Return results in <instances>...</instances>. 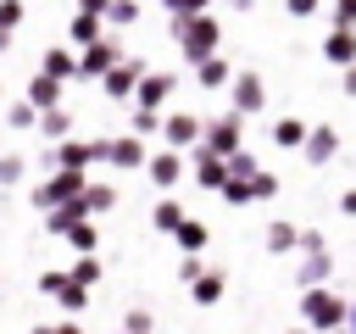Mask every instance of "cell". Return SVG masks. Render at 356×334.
<instances>
[{
  "label": "cell",
  "instance_id": "4dcf8cb0",
  "mask_svg": "<svg viewBox=\"0 0 356 334\" xmlns=\"http://www.w3.org/2000/svg\"><path fill=\"white\" fill-rule=\"evenodd\" d=\"M139 17H145L139 0H111V6H106V22H111V28H128V22H139Z\"/></svg>",
  "mask_w": 356,
  "mask_h": 334
},
{
  "label": "cell",
  "instance_id": "1f68e13d",
  "mask_svg": "<svg viewBox=\"0 0 356 334\" xmlns=\"http://www.w3.org/2000/svg\"><path fill=\"white\" fill-rule=\"evenodd\" d=\"M67 273H72V284L95 289V284H100V256H72V267H67Z\"/></svg>",
  "mask_w": 356,
  "mask_h": 334
},
{
  "label": "cell",
  "instance_id": "f6af8a7d",
  "mask_svg": "<svg viewBox=\"0 0 356 334\" xmlns=\"http://www.w3.org/2000/svg\"><path fill=\"white\" fill-rule=\"evenodd\" d=\"M56 334H89V328H83V323H72V317H67V323H56Z\"/></svg>",
  "mask_w": 356,
  "mask_h": 334
},
{
  "label": "cell",
  "instance_id": "f907efd6",
  "mask_svg": "<svg viewBox=\"0 0 356 334\" xmlns=\"http://www.w3.org/2000/svg\"><path fill=\"white\" fill-rule=\"evenodd\" d=\"M284 334H312V328H300V323H295V328H284Z\"/></svg>",
  "mask_w": 356,
  "mask_h": 334
},
{
  "label": "cell",
  "instance_id": "d4e9b609",
  "mask_svg": "<svg viewBox=\"0 0 356 334\" xmlns=\"http://www.w3.org/2000/svg\"><path fill=\"white\" fill-rule=\"evenodd\" d=\"M222 289H228V273H222V267H206V278L189 289V301H195V306H217Z\"/></svg>",
  "mask_w": 356,
  "mask_h": 334
},
{
  "label": "cell",
  "instance_id": "2e32d148",
  "mask_svg": "<svg viewBox=\"0 0 356 334\" xmlns=\"http://www.w3.org/2000/svg\"><path fill=\"white\" fill-rule=\"evenodd\" d=\"M39 72H44V78H56V84L78 78V50H72V45H50V50H44V61H39Z\"/></svg>",
  "mask_w": 356,
  "mask_h": 334
},
{
  "label": "cell",
  "instance_id": "b9f144b4",
  "mask_svg": "<svg viewBox=\"0 0 356 334\" xmlns=\"http://www.w3.org/2000/svg\"><path fill=\"white\" fill-rule=\"evenodd\" d=\"M22 17H28V6H17V0H6V6H0V28H6V33H11Z\"/></svg>",
  "mask_w": 356,
  "mask_h": 334
},
{
  "label": "cell",
  "instance_id": "7dc6e473",
  "mask_svg": "<svg viewBox=\"0 0 356 334\" xmlns=\"http://www.w3.org/2000/svg\"><path fill=\"white\" fill-rule=\"evenodd\" d=\"M28 334H56V323H33V328H28Z\"/></svg>",
  "mask_w": 356,
  "mask_h": 334
},
{
  "label": "cell",
  "instance_id": "bcb514c9",
  "mask_svg": "<svg viewBox=\"0 0 356 334\" xmlns=\"http://www.w3.org/2000/svg\"><path fill=\"white\" fill-rule=\"evenodd\" d=\"M339 89H345V95H350V100H356V67H350V72H345V78H339Z\"/></svg>",
  "mask_w": 356,
  "mask_h": 334
},
{
  "label": "cell",
  "instance_id": "44dd1931",
  "mask_svg": "<svg viewBox=\"0 0 356 334\" xmlns=\"http://www.w3.org/2000/svg\"><path fill=\"white\" fill-rule=\"evenodd\" d=\"M184 223H189V212L178 206V195H161V200L150 206V228H156V234H178Z\"/></svg>",
  "mask_w": 356,
  "mask_h": 334
},
{
  "label": "cell",
  "instance_id": "f1b7e54d",
  "mask_svg": "<svg viewBox=\"0 0 356 334\" xmlns=\"http://www.w3.org/2000/svg\"><path fill=\"white\" fill-rule=\"evenodd\" d=\"M0 122H6V128H17V134H22V128H39V111H33V106H28V100H11V106H6V111H0Z\"/></svg>",
  "mask_w": 356,
  "mask_h": 334
},
{
  "label": "cell",
  "instance_id": "52a82bcc",
  "mask_svg": "<svg viewBox=\"0 0 356 334\" xmlns=\"http://www.w3.org/2000/svg\"><path fill=\"white\" fill-rule=\"evenodd\" d=\"M122 61H128V56H122V39H117V33H106L95 50H83V56H78V78H83V84H89V78H100V84H106Z\"/></svg>",
  "mask_w": 356,
  "mask_h": 334
},
{
  "label": "cell",
  "instance_id": "cb8c5ba5",
  "mask_svg": "<svg viewBox=\"0 0 356 334\" xmlns=\"http://www.w3.org/2000/svg\"><path fill=\"white\" fill-rule=\"evenodd\" d=\"M78 223H89V206H83V200H72V206H61V212H50V217H44V228H50L56 239H67Z\"/></svg>",
  "mask_w": 356,
  "mask_h": 334
},
{
  "label": "cell",
  "instance_id": "ffe728a7",
  "mask_svg": "<svg viewBox=\"0 0 356 334\" xmlns=\"http://www.w3.org/2000/svg\"><path fill=\"white\" fill-rule=\"evenodd\" d=\"M306 139H312V122L306 117H278L273 122V145L278 150H306Z\"/></svg>",
  "mask_w": 356,
  "mask_h": 334
},
{
  "label": "cell",
  "instance_id": "ac0fdd59",
  "mask_svg": "<svg viewBox=\"0 0 356 334\" xmlns=\"http://www.w3.org/2000/svg\"><path fill=\"white\" fill-rule=\"evenodd\" d=\"M189 167H195V184H200V189H217V195L228 189V161H217V156L195 150V156H189Z\"/></svg>",
  "mask_w": 356,
  "mask_h": 334
},
{
  "label": "cell",
  "instance_id": "484cf974",
  "mask_svg": "<svg viewBox=\"0 0 356 334\" xmlns=\"http://www.w3.org/2000/svg\"><path fill=\"white\" fill-rule=\"evenodd\" d=\"M172 239H178V250H184V256H200V250H206V239H211V228H206L200 217H189V223L172 234Z\"/></svg>",
  "mask_w": 356,
  "mask_h": 334
},
{
  "label": "cell",
  "instance_id": "8992f818",
  "mask_svg": "<svg viewBox=\"0 0 356 334\" xmlns=\"http://www.w3.org/2000/svg\"><path fill=\"white\" fill-rule=\"evenodd\" d=\"M161 139H167V150L195 156V150H200V139H206V117H200V111H167Z\"/></svg>",
  "mask_w": 356,
  "mask_h": 334
},
{
  "label": "cell",
  "instance_id": "9c48e42d",
  "mask_svg": "<svg viewBox=\"0 0 356 334\" xmlns=\"http://www.w3.org/2000/svg\"><path fill=\"white\" fill-rule=\"evenodd\" d=\"M145 78H150V61H145V56H128V61H122V67H117L100 89H106V100H134Z\"/></svg>",
  "mask_w": 356,
  "mask_h": 334
},
{
  "label": "cell",
  "instance_id": "5b68a950",
  "mask_svg": "<svg viewBox=\"0 0 356 334\" xmlns=\"http://www.w3.org/2000/svg\"><path fill=\"white\" fill-rule=\"evenodd\" d=\"M106 33H111V28H106V6H100V0H83V6L72 11V22H67V45H72L78 56L95 50Z\"/></svg>",
  "mask_w": 356,
  "mask_h": 334
},
{
  "label": "cell",
  "instance_id": "3957f363",
  "mask_svg": "<svg viewBox=\"0 0 356 334\" xmlns=\"http://www.w3.org/2000/svg\"><path fill=\"white\" fill-rule=\"evenodd\" d=\"M89 184H95V178H83V173H44V178L33 184V195H28V200L50 217V212H61V206L83 200V195H89Z\"/></svg>",
  "mask_w": 356,
  "mask_h": 334
},
{
  "label": "cell",
  "instance_id": "e575fe53",
  "mask_svg": "<svg viewBox=\"0 0 356 334\" xmlns=\"http://www.w3.org/2000/svg\"><path fill=\"white\" fill-rule=\"evenodd\" d=\"M122 334H156L150 306H128V312H122Z\"/></svg>",
  "mask_w": 356,
  "mask_h": 334
},
{
  "label": "cell",
  "instance_id": "83f0119b",
  "mask_svg": "<svg viewBox=\"0 0 356 334\" xmlns=\"http://www.w3.org/2000/svg\"><path fill=\"white\" fill-rule=\"evenodd\" d=\"M28 178V156H17V150H0V189H17Z\"/></svg>",
  "mask_w": 356,
  "mask_h": 334
},
{
  "label": "cell",
  "instance_id": "c3c4849f",
  "mask_svg": "<svg viewBox=\"0 0 356 334\" xmlns=\"http://www.w3.org/2000/svg\"><path fill=\"white\" fill-rule=\"evenodd\" d=\"M345 334H356V301H350V317H345Z\"/></svg>",
  "mask_w": 356,
  "mask_h": 334
},
{
  "label": "cell",
  "instance_id": "6da1fadb",
  "mask_svg": "<svg viewBox=\"0 0 356 334\" xmlns=\"http://www.w3.org/2000/svg\"><path fill=\"white\" fill-rule=\"evenodd\" d=\"M345 317H350L345 295H334V289H306L300 295V328H312V334H345Z\"/></svg>",
  "mask_w": 356,
  "mask_h": 334
},
{
  "label": "cell",
  "instance_id": "5bb4252c",
  "mask_svg": "<svg viewBox=\"0 0 356 334\" xmlns=\"http://www.w3.org/2000/svg\"><path fill=\"white\" fill-rule=\"evenodd\" d=\"M150 156L156 150H145V139H134V134H117L111 139V167L117 173H139V167H150Z\"/></svg>",
  "mask_w": 356,
  "mask_h": 334
},
{
  "label": "cell",
  "instance_id": "9a60e30c",
  "mask_svg": "<svg viewBox=\"0 0 356 334\" xmlns=\"http://www.w3.org/2000/svg\"><path fill=\"white\" fill-rule=\"evenodd\" d=\"M323 61H328V67H339V72H350V67H356V33L328 28V39H323Z\"/></svg>",
  "mask_w": 356,
  "mask_h": 334
},
{
  "label": "cell",
  "instance_id": "4316f807",
  "mask_svg": "<svg viewBox=\"0 0 356 334\" xmlns=\"http://www.w3.org/2000/svg\"><path fill=\"white\" fill-rule=\"evenodd\" d=\"M83 206H89V217L111 212V206H117V184H111V178H95V184H89V195H83Z\"/></svg>",
  "mask_w": 356,
  "mask_h": 334
},
{
  "label": "cell",
  "instance_id": "e0dca14e",
  "mask_svg": "<svg viewBox=\"0 0 356 334\" xmlns=\"http://www.w3.org/2000/svg\"><path fill=\"white\" fill-rule=\"evenodd\" d=\"M22 100H28V106H33L39 117H44V111H61V84H56V78H44V72H33V78H28V95H22Z\"/></svg>",
  "mask_w": 356,
  "mask_h": 334
},
{
  "label": "cell",
  "instance_id": "816d5d0a",
  "mask_svg": "<svg viewBox=\"0 0 356 334\" xmlns=\"http://www.w3.org/2000/svg\"><path fill=\"white\" fill-rule=\"evenodd\" d=\"M0 106H6V84H0Z\"/></svg>",
  "mask_w": 356,
  "mask_h": 334
},
{
  "label": "cell",
  "instance_id": "4fadbf2b",
  "mask_svg": "<svg viewBox=\"0 0 356 334\" xmlns=\"http://www.w3.org/2000/svg\"><path fill=\"white\" fill-rule=\"evenodd\" d=\"M328 278H334V256H328V250H306V256L295 262L300 295H306V289H328Z\"/></svg>",
  "mask_w": 356,
  "mask_h": 334
},
{
  "label": "cell",
  "instance_id": "603a6c76",
  "mask_svg": "<svg viewBox=\"0 0 356 334\" xmlns=\"http://www.w3.org/2000/svg\"><path fill=\"white\" fill-rule=\"evenodd\" d=\"M234 78H239V72L228 67V56H211L206 67H195V84H200V89H211V95H217V89H228Z\"/></svg>",
  "mask_w": 356,
  "mask_h": 334
},
{
  "label": "cell",
  "instance_id": "8d00e7d4",
  "mask_svg": "<svg viewBox=\"0 0 356 334\" xmlns=\"http://www.w3.org/2000/svg\"><path fill=\"white\" fill-rule=\"evenodd\" d=\"M72 284V273H61V267H50V273H39V295H50V301H61V289Z\"/></svg>",
  "mask_w": 356,
  "mask_h": 334
},
{
  "label": "cell",
  "instance_id": "d590c367",
  "mask_svg": "<svg viewBox=\"0 0 356 334\" xmlns=\"http://www.w3.org/2000/svg\"><path fill=\"white\" fill-rule=\"evenodd\" d=\"M222 200H228V206H250V200H256V178H228Z\"/></svg>",
  "mask_w": 356,
  "mask_h": 334
},
{
  "label": "cell",
  "instance_id": "ba28073f",
  "mask_svg": "<svg viewBox=\"0 0 356 334\" xmlns=\"http://www.w3.org/2000/svg\"><path fill=\"white\" fill-rule=\"evenodd\" d=\"M228 106H234V117L267 111V84H261V72H239V78L228 84Z\"/></svg>",
  "mask_w": 356,
  "mask_h": 334
},
{
  "label": "cell",
  "instance_id": "ab89813d",
  "mask_svg": "<svg viewBox=\"0 0 356 334\" xmlns=\"http://www.w3.org/2000/svg\"><path fill=\"white\" fill-rule=\"evenodd\" d=\"M256 173H261V167H256V156H250V150H239V156L228 161V178H256Z\"/></svg>",
  "mask_w": 356,
  "mask_h": 334
},
{
  "label": "cell",
  "instance_id": "7bdbcfd3",
  "mask_svg": "<svg viewBox=\"0 0 356 334\" xmlns=\"http://www.w3.org/2000/svg\"><path fill=\"white\" fill-rule=\"evenodd\" d=\"M306 250H328V239H323V228H300V256Z\"/></svg>",
  "mask_w": 356,
  "mask_h": 334
},
{
  "label": "cell",
  "instance_id": "60d3db41",
  "mask_svg": "<svg viewBox=\"0 0 356 334\" xmlns=\"http://www.w3.org/2000/svg\"><path fill=\"white\" fill-rule=\"evenodd\" d=\"M273 195H278V173L261 167V173H256V200H273Z\"/></svg>",
  "mask_w": 356,
  "mask_h": 334
},
{
  "label": "cell",
  "instance_id": "7c38bea8",
  "mask_svg": "<svg viewBox=\"0 0 356 334\" xmlns=\"http://www.w3.org/2000/svg\"><path fill=\"white\" fill-rule=\"evenodd\" d=\"M145 173H150V184H156L161 195H172V189H178V178L189 173V156H178V150H156Z\"/></svg>",
  "mask_w": 356,
  "mask_h": 334
},
{
  "label": "cell",
  "instance_id": "f546056e",
  "mask_svg": "<svg viewBox=\"0 0 356 334\" xmlns=\"http://www.w3.org/2000/svg\"><path fill=\"white\" fill-rule=\"evenodd\" d=\"M67 245H72L78 256H95V250H100V228H95V217H89V223H78V228L67 234Z\"/></svg>",
  "mask_w": 356,
  "mask_h": 334
},
{
  "label": "cell",
  "instance_id": "d6986e66",
  "mask_svg": "<svg viewBox=\"0 0 356 334\" xmlns=\"http://www.w3.org/2000/svg\"><path fill=\"white\" fill-rule=\"evenodd\" d=\"M261 245H267V256H295V250H300V228L284 223V217H273L267 234H261Z\"/></svg>",
  "mask_w": 356,
  "mask_h": 334
},
{
  "label": "cell",
  "instance_id": "ee69618b",
  "mask_svg": "<svg viewBox=\"0 0 356 334\" xmlns=\"http://www.w3.org/2000/svg\"><path fill=\"white\" fill-rule=\"evenodd\" d=\"M339 212H345V217H356V184H350V189H339Z\"/></svg>",
  "mask_w": 356,
  "mask_h": 334
},
{
  "label": "cell",
  "instance_id": "30bf717a",
  "mask_svg": "<svg viewBox=\"0 0 356 334\" xmlns=\"http://www.w3.org/2000/svg\"><path fill=\"white\" fill-rule=\"evenodd\" d=\"M306 167H334L339 161V128L334 122H312V139H306Z\"/></svg>",
  "mask_w": 356,
  "mask_h": 334
},
{
  "label": "cell",
  "instance_id": "277c9868",
  "mask_svg": "<svg viewBox=\"0 0 356 334\" xmlns=\"http://www.w3.org/2000/svg\"><path fill=\"white\" fill-rule=\"evenodd\" d=\"M200 150L206 156H217V161H234L239 150H245V117H206V139H200Z\"/></svg>",
  "mask_w": 356,
  "mask_h": 334
},
{
  "label": "cell",
  "instance_id": "74e56055",
  "mask_svg": "<svg viewBox=\"0 0 356 334\" xmlns=\"http://www.w3.org/2000/svg\"><path fill=\"white\" fill-rule=\"evenodd\" d=\"M328 22L345 28V33H356V0H334V6H328Z\"/></svg>",
  "mask_w": 356,
  "mask_h": 334
},
{
  "label": "cell",
  "instance_id": "f35d334b",
  "mask_svg": "<svg viewBox=\"0 0 356 334\" xmlns=\"http://www.w3.org/2000/svg\"><path fill=\"white\" fill-rule=\"evenodd\" d=\"M206 267H211V262H206V256H184V262H178V278H184V284H189V289H195V284H200V278H206Z\"/></svg>",
  "mask_w": 356,
  "mask_h": 334
},
{
  "label": "cell",
  "instance_id": "f5cc1de1",
  "mask_svg": "<svg viewBox=\"0 0 356 334\" xmlns=\"http://www.w3.org/2000/svg\"><path fill=\"white\" fill-rule=\"evenodd\" d=\"M117 334H122V328H117Z\"/></svg>",
  "mask_w": 356,
  "mask_h": 334
},
{
  "label": "cell",
  "instance_id": "836d02e7",
  "mask_svg": "<svg viewBox=\"0 0 356 334\" xmlns=\"http://www.w3.org/2000/svg\"><path fill=\"white\" fill-rule=\"evenodd\" d=\"M161 128H167L161 111H139V106H134V128H128L134 139H150V134H161Z\"/></svg>",
  "mask_w": 356,
  "mask_h": 334
},
{
  "label": "cell",
  "instance_id": "681fc988",
  "mask_svg": "<svg viewBox=\"0 0 356 334\" xmlns=\"http://www.w3.org/2000/svg\"><path fill=\"white\" fill-rule=\"evenodd\" d=\"M6 50H11V33H6V28H0V56H6Z\"/></svg>",
  "mask_w": 356,
  "mask_h": 334
},
{
  "label": "cell",
  "instance_id": "7402d4cb",
  "mask_svg": "<svg viewBox=\"0 0 356 334\" xmlns=\"http://www.w3.org/2000/svg\"><path fill=\"white\" fill-rule=\"evenodd\" d=\"M39 139H44V150L67 145V139H72V111H67V106H61V111H44V117H39Z\"/></svg>",
  "mask_w": 356,
  "mask_h": 334
},
{
  "label": "cell",
  "instance_id": "d6a6232c",
  "mask_svg": "<svg viewBox=\"0 0 356 334\" xmlns=\"http://www.w3.org/2000/svg\"><path fill=\"white\" fill-rule=\"evenodd\" d=\"M56 306H61V312H67V317H72V323H78V317H83V312H89V289H83V284H67V289H61V301H56Z\"/></svg>",
  "mask_w": 356,
  "mask_h": 334
},
{
  "label": "cell",
  "instance_id": "8fae6325",
  "mask_svg": "<svg viewBox=\"0 0 356 334\" xmlns=\"http://www.w3.org/2000/svg\"><path fill=\"white\" fill-rule=\"evenodd\" d=\"M172 89H178V72H150V78L139 84L134 106H139V111H161V117H167V100H172Z\"/></svg>",
  "mask_w": 356,
  "mask_h": 334
},
{
  "label": "cell",
  "instance_id": "7a4b0ae2",
  "mask_svg": "<svg viewBox=\"0 0 356 334\" xmlns=\"http://www.w3.org/2000/svg\"><path fill=\"white\" fill-rule=\"evenodd\" d=\"M172 45H178V56H184L189 67H206L211 56H222V22L206 11L200 22H189V28H172Z\"/></svg>",
  "mask_w": 356,
  "mask_h": 334
}]
</instances>
